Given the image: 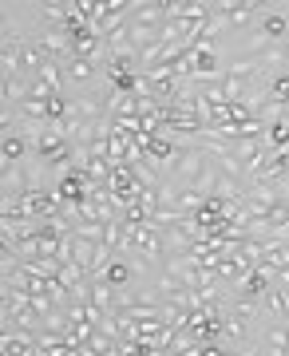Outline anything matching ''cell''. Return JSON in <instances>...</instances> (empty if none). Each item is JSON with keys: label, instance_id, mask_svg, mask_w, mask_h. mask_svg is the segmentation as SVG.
<instances>
[{"label": "cell", "instance_id": "obj_1", "mask_svg": "<svg viewBox=\"0 0 289 356\" xmlns=\"http://www.w3.org/2000/svg\"><path fill=\"white\" fill-rule=\"evenodd\" d=\"M281 60H289V40H286V44H281Z\"/></svg>", "mask_w": 289, "mask_h": 356}]
</instances>
